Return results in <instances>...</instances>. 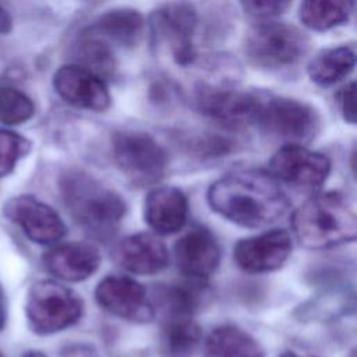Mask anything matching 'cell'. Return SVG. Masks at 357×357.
Returning a JSON list of instances; mask_svg holds the SVG:
<instances>
[{"label": "cell", "instance_id": "cell-1", "mask_svg": "<svg viewBox=\"0 0 357 357\" xmlns=\"http://www.w3.org/2000/svg\"><path fill=\"white\" fill-rule=\"evenodd\" d=\"M206 199L218 215L247 229L273 225L289 211L279 183L259 169L229 172L209 185Z\"/></svg>", "mask_w": 357, "mask_h": 357}, {"label": "cell", "instance_id": "cell-2", "mask_svg": "<svg viewBox=\"0 0 357 357\" xmlns=\"http://www.w3.org/2000/svg\"><path fill=\"white\" fill-rule=\"evenodd\" d=\"M297 241L310 250H326L357 240V208L339 191L318 192L291 213Z\"/></svg>", "mask_w": 357, "mask_h": 357}, {"label": "cell", "instance_id": "cell-3", "mask_svg": "<svg viewBox=\"0 0 357 357\" xmlns=\"http://www.w3.org/2000/svg\"><path fill=\"white\" fill-rule=\"evenodd\" d=\"M59 188L78 226L98 240L113 237L127 211L124 199L116 191L81 170L66 172L60 177Z\"/></svg>", "mask_w": 357, "mask_h": 357}, {"label": "cell", "instance_id": "cell-4", "mask_svg": "<svg viewBox=\"0 0 357 357\" xmlns=\"http://www.w3.org/2000/svg\"><path fill=\"white\" fill-rule=\"evenodd\" d=\"M308 36L297 26L286 22L262 21L245 35L247 60L261 70L278 71L296 66L307 54Z\"/></svg>", "mask_w": 357, "mask_h": 357}, {"label": "cell", "instance_id": "cell-5", "mask_svg": "<svg viewBox=\"0 0 357 357\" xmlns=\"http://www.w3.org/2000/svg\"><path fill=\"white\" fill-rule=\"evenodd\" d=\"M255 126L284 144L304 145L319 134L322 119L319 112L304 100L266 93Z\"/></svg>", "mask_w": 357, "mask_h": 357}, {"label": "cell", "instance_id": "cell-6", "mask_svg": "<svg viewBox=\"0 0 357 357\" xmlns=\"http://www.w3.org/2000/svg\"><path fill=\"white\" fill-rule=\"evenodd\" d=\"M82 311L79 296L54 280L36 282L26 294V321L31 331L38 335H50L73 326Z\"/></svg>", "mask_w": 357, "mask_h": 357}, {"label": "cell", "instance_id": "cell-7", "mask_svg": "<svg viewBox=\"0 0 357 357\" xmlns=\"http://www.w3.org/2000/svg\"><path fill=\"white\" fill-rule=\"evenodd\" d=\"M112 151L120 170L139 185L159 181L167 169L166 149L146 132H116L112 139Z\"/></svg>", "mask_w": 357, "mask_h": 357}, {"label": "cell", "instance_id": "cell-8", "mask_svg": "<svg viewBox=\"0 0 357 357\" xmlns=\"http://www.w3.org/2000/svg\"><path fill=\"white\" fill-rule=\"evenodd\" d=\"M331 159L298 144L282 145L269 159L268 173L297 190H317L331 174Z\"/></svg>", "mask_w": 357, "mask_h": 357}, {"label": "cell", "instance_id": "cell-9", "mask_svg": "<svg viewBox=\"0 0 357 357\" xmlns=\"http://www.w3.org/2000/svg\"><path fill=\"white\" fill-rule=\"evenodd\" d=\"M197 24V10L188 3L163 4L151 17L156 43L162 45L178 66H188L195 60L194 35Z\"/></svg>", "mask_w": 357, "mask_h": 357}, {"label": "cell", "instance_id": "cell-10", "mask_svg": "<svg viewBox=\"0 0 357 357\" xmlns=\"http://www.w3.org/2000/svg\"><path fill=\"white\" fill-rule=\"evenodd\" d=\"M291 236L284 229H271L241 238L233 248L236 265L247 273H268L280 269L290 258Z\"/></svg>", "mask_w": 357, "mask_h": 357}, {"label": "cell", "instance_id": "cell-11", "mask_svg": "<svg viewBox=\"0 0 357 357\" xmlns=\"http://www.w3.org/2000/svg\"><path fill=\"white\" fill-rule=\"evenodd\" d=\"M95 300L103 310L126 321L144 324L155 315V305L145 287L127 276L103 278L95 289Z\"/></svg>", "mask_w": 357, "mask_h": 357}, {"label": "cell", "instance_id": "cell-12", "mask_svg": "<svg viewBox=\"0 0 357 357\" xmlns=\"http://www.w3.org/2000/svg\"><path fill=\"white\" fill-rule=\"evenodd\" d=\"M4 215L38 244H53L64 237L67 227L60 215L32 195H18L4 205Z\"/></svg>", "mask_w": 357, "mask_h": 357}, {"label": "cell", "instance_id": "cell-13", "mask_svg": "<svg viewBox=\"0 0 357 357\" xmlns=\"http://www.w3.org/2000/svg\"><path fill=\"white\" fill-rule=\"evenodd\" d=\"M174 262L188 279L201 282L212 276L220 264V245L204 226H195L174 244Z\"/></svg>", "mask_w": 357, "mask_h": 357}, {"label": "cell", "instance_id": "cell-14", "mask_svg": "<svg viewBox=\"0 0 357 357\" xmlns=\"http://www.w3.org/2000/svg\"><path fill=\"white\" fill-rule=\"evenodd\" d=\"M53 86L61 99L79 109L103 112L112 103V96L103 78L82 66L68 64L60 67L54 73Z\"/></svg>", "mask_w": 357, "mask_h": 357}, {"label": "cell", "instance_id": "cell-15", "mask_svg": "<svg viewBox=\"0 0 357 357\" xmlns=\"http://www.w3.org/2000/svg\"><path fill=\"white\" fill-rule=\"evenodd\" d=\"M119 266L134 275H155L169 264V252L163 241L148 233L124 237L113 250Z\"/></svg>", "mask_w": 357, "mask_h": 357}, {"label": "cell", "instance_id": "cell-16", "mask_svg": "<svg viewBox=\"0 0 357 357\" xmlns=\"http://www.w3.org/2000/svg\"><path fill=\"white\" fill-rule=\"evenodd\" d=\"M42 264L45 269L57 279L82 282L98 271L100 252L95 245L88 243H64L45 252Z\"/></svg>", "mask_w": 357, "mask_h": 357}, {"label": "cell", "instance_id": "cell-17", "mask_svg": "<svg viewBox=\"0 0 357 357\" xmlns=\"http://www.w3.org/2000/svg\"><path fill=\"white\" fill-rule=\"evenodd\" d=\"M144 216L155 233L162 236L177 233L187 222V197L177 187L163 185L153 188L145 198Z\"/></svg>", "mask_w": 357, "mask_h": 357}, {"label": "cell", "instance_id": "cell-18", "mask_svg": "<svg viewBox=\"0 0 357 357\" xmlns=\"http://www.w3.org/2000/svg\"><path fill=\"white\" fill-rule=\"evenodd\" d=\"M92 33L110 40L121 47H135L144 31L142 15L132 8H116L103 13L93 26Z\"/></svg>", "mask_w": 357, "mask_h": 357}, {"label": "cell", "instance_id": "cell-19", "mask_svg": "<svg viewBox=\"0 0 357 357\" xmlns=\"http://www.w3.org/2000/svg\"><path fill=\"white\" fill-rule=\"evenodd\" d=\"M356 66L357 52L350 46L325 47L311 57L307 74L314 84L331 86L346 78Z\"/></svg>", "mask_w": 357, "mask_h": 357}, {"label": "cell", "instance_id": "cell-20", "mask_svg": "<svg viewBox=\"0 0 357 357\" xmlns=\"http://www.w3.org/2000/svg\"><path fill=\"white\" fill-rule=\"evenodd\" d=\"M204 357H264V349L248 332L233 325H223L208 335Z\"/></svg>", "mask_w": 357, "mask_h": 357}, {"label": "cell", "instance_id": "cell-21", "mask_svg": "<svg viewBox=\"0 0 357 357\" xmlns=\"http://www.w3.org/2000/svg\"><path fill=\"white\" fill-rule=\"evenodd\" d=\"M201 340V328L191 318H166L159 336L163 357H191Z\"/></svg>", "mask_w": 357, "mask_h": 357}, {"label": "cell", "instance_id": "cell-22", "mask_svg": "<svg viewBox=\"0 0 357 357\" xmlns=\"http://www.w3.org/2000/svg\"><path fill=\"white\" fill-rule=\"evenodd\" d=\"M353 7L354 3L351 1L308 0L300 4L298 20L305 28L324 32L343 25L349 20Z\"/></svg>", "mask_w": 357, "mask_h": 357}, {"label": "cell", "instance_id": "cell-23", "mask_svg": "<svg viewBox=\"0 0 357 357\" xmlns=\"http://www.w3.org/2000/svg\"><path fill=\"white\" fill-rule=\"evenodd\" d=\"M204 293L205 287L199 282L162 286L155 293V304L165 311L166 318H191L201 305Z\"/></svg>", "mask_w": 357, "mask_h": 357}, {"label": "cell", "instance_id": "cell-24", "mask_svg": "<svg viewBox=\"0 0 357 357\" xmlns=\"http://www.w3.org/2000/svg\"><path fill=\"white\" fill-rule=\"evenodd\" d=\"M77 59L82 67L100 78L112 75L116 68V60L109 43L92 32L85 33L77 42Z\"/></svg>", "mask_w": 357, "mask_h": 357}, {"label": "cell", "instance_id": "cell-25", "mask_svg": "<svg viewBox=\"0 0 357 357\" xmlns=\"http://www.w3.org/2000/svg\"><path fill=\"white\" fill-rule=\"evenodd\" d=\"M33 113L35 105L29 96L14 88H0V123L18 126L28 121Z\"/></svg>", "mask_w": 357, "mask_h": 357}, {"label": "cell", "instance_id": "cell-26", "mask_svg": "<svg viewBox=\"0 0 357 357\" xmlns=\"http://www.w3.org/2000/svg\"><path fill=\"white\" fill-rule=\"evenodd\" d=\"M31 151V142L10 130L0 128V178L8 176L18 160Z\"/></svg>", "mask_w": 357, "mask_h": 357}, {"label": "cell", "instance_id": "cell-27", "mask_svg": "<svg viewBox=\"0 0 357 357\" xmlns=\"http://www.w3.org/2000/svg\"><path fill=\"white\" fill-rule=\"evenodd\" d=\"M240 6L247 15L259 21H269L273 17L284 14L291 7V3L283 0H252L241 1Z\"/></svg>", "mask_w": 357, "mask_h": 357}, {"label": "cell", "instance_id": "cell-28", "mask_svg": "<svg viewBox=\"0 0 357 357\" xmlns=\"http://www.w3.org/2000/svg\"><path fill=\"white\" fill-rule=\"evenodd\" d=\"M336 103L343 120L351 126H357V79L337 91Z\"/></svg>", "mask_w": 357, "mask_h": 357}, {"label": "cell", "instance_id": "cell-29", "mask_svg": "<svg viewBox=\"0 0 357 357\" xmlns=\"http://www.w3.org/2000/svg\"><path fill=\"white\" fill-rule=\"evenodd\" d=\"M11 26H13L11 15L8 14V11L4 7L0 6V35L10 32Z\"/></svg>", "mask_w": 357, "mask_h": 357}, {"label": "cell", "instance_id": "cell-30", "mask_svg": "<svg viewBox=\"0 0 357 357\" xmlns=\"http://www.w3.org/2000/svg\"><path fill=\"white\" fill-rule=\"evenodd\" d=\"M6 318H7V308H6V297L4 293L0 287V331L4 328L6 325Z\"/></svg>", "mask_w": 357, "mask_h": 357}, {"label": "cell", "instance_id": "cell-31", "mask_svg": "<svg viewBox=\"0 0 357 357\" xmlns=\"http://www.w3.org/2000/svg\"><path fill=\"white\" fill-rule=\"evenodd\" d=\"M350 169L357 180V146L353 149V152L350 155Z\"/></svg>", "mask_w": 357, "mask_h": 357}, {"label": "cell", "instance_id": "cell-32", "mask_svg": "<svg viewBox=\"0 0 357 357\" xmlns=\"http://www.w3.org/2000/svg\"><path fill=\"white\" fill-rule=\"evenodd\" d=\"M278 357H314V356H305V354H298L296 351H284L282 354H279Z\"/></svg>", "mask_w": 357, "mask_h": 357}, {"label": "cell", "instance_id": "cell-33", "mask_svg": "<svg viewBox=\"0 0 357 357\" xmlns=\"http://www.w3.org/2000/svg\"><path fill=\"white\" fill-rule=\"evenodd\" d=\"M22 357H46V356L38 350H31V351H26Z\"/></svg>", "mask_w": 357, "mask_h": 357}, {"label": "cell", "instance_id": "cell-34", "mask_svg": "<svg viewBox=\"0 0 357 357\" xmlns=\"http://www.w3.org/2000/svg\"><path fill=\"white\" fill-rule=\"evenodd\" d=\"M347 357H357V347H354V349L350 351V354H349Z\"/></svg>", "mask_w": 357, "mask_h": 357}, {"label": "cell", "instance_id": "cell-35", "mask_svg": "<svg viewBox=\"0 0 357 357\" xmlns=\"http://www.w3.org/2000/svg\"><path fill=\"white\" fill-rule=\"evenodd\" d=\"M0 357H4V354H3V353H1V351H0Z\"/></svg>", "mask_w": 357, "mask_h": 357}]
</instances>
